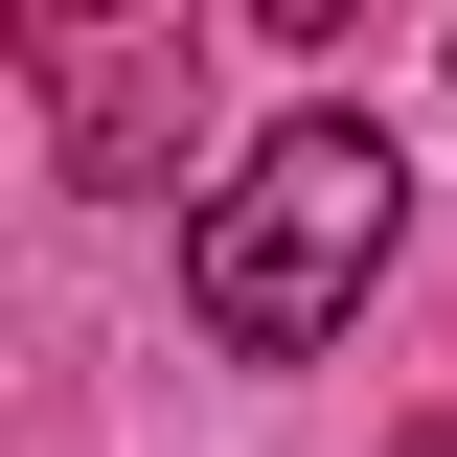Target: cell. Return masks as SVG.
Here are the masks:
<instances>
[{
    "mask_svg": "<svg viewBox=\"0 0 457 457\" xmlns=\"http://www.w3.org/2000/svg\"><path fill=\"white\" fill-rule=\"evenodd\" d=\"M389 228H411L389 114H275V137L206 183V228H183V320H206L228 366H297V343H343V320H366Z\"/></svg>",
    "mask_w": 457,
    "mask_h": 457,
    "instance_id": "cell-1",
    "label": "cell"
},
{
    "mask_svg": "<svg viewBox=\"0 0 457 457\" xmlns=\"http://www.w3.org/2000/svg\"><path fill=\"white\" fill-rule=\"evenodd\" d=\"M411 457H457V411H411Z\"/></svg>",
    "mask_w": 457,
    "mask_h": 457,
    "instance_id": "cell-2",
    "label": "cell"
}]
</instances>
